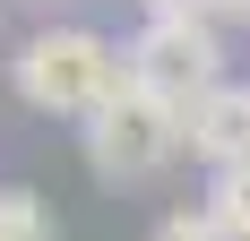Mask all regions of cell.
Listing matches in <instances>:
<instances>
[{
    "label": "cell",
    "mask_w": 250,
    "mask_h": 241,
    "mask_svg": "<svg viewBox=\"0 0 250 241\" xmlns=\"http://www.w3.org/2000/svg\"><path fill=\"white\" fill-rule=\"evenodd\" d=\"M207 224L225 241H250V164L242 172H207Z\"/></svg>",
    "instance_id": "cell-5"
},
{
    "label": "cell",
    "mask_w": 250,
    "mask_h": 241,
    "mask_svg": "<svg viewBox=\"0 0 250 241\" xmlns=\"http://www.w3.org/2000/svg\"><path fill=\"white\" fill-rule=\"evenodd\" d=\"M121 69L138 78L147 95H164V103L190 112L207 86H225V43H216V26H207V18H147L138 35H129Z\"/></svg>",
    "instance_id": "cell-3"
},
{
    "label": "cell",
    "mask_w": 250,
    "mask_h": 241,
    "mask_svg": "<svg viewBox=\"0 0 250 241\" xmlns=\"http://www.w3.org/2000/svg\"><path fill=\"white\" fill-rule=\"evenodd\" d=\"M43 9H52V0H43Z\"/></svg>",
    "instance_id": "cell-10"
},
{
    "label": "cell",
    "mask_w": 250,
    "mask_h": 241,
    "mask_svg": "<svg viewBox=\"0 0 250 241\" xmlns=\"http://www.w3.org/2000/svg\"><path fill=\"white\" fill-rule=\"evenodd\" d=\"M216 18H250V0H225V9H216Z\"/></svg>",
    "instance_id": "cell-9"
},
{
    "label": "cell",
    "mask_w": 250,
    "mask_h": 241,
    "mask_svg": "<svg viewBox=\"0 0 250 241\" xmlns=\"http://www.w3.org/2000/svg\"><path fill=\"white\" fill-rule=\"evenodd\" d=\"M216 9L225 0H147V18H207V26H216Z\"/></svg>",
    "instance_id": "cell-8"
},
{
    "label": "cell",
    "mask_w": 250,
    "mask_h": 241,
    "mask_svg": "<svg viewBox=\"0 0 250 241\" xmlns=\"http://www.w3.org/2000/svg\"><path fill=\"white\" fill-rule=\"evenodd\" d=\"M0 241H52V207L26 190V181L0 190Z\"/></svg>",
    "instance_id": "cell-6"
},
{
    "label": "cell",
    "mask_w": 250,
    "mask_h": 241,
    "mask_svg": "<svg viewBox=\"0 0 250 241\" xmlns=\"http://www.w3.org/2000/svg\"><path fill=\"white\" fill-rule=\"evenodd\" d=\"M147 241H225V233L207 224V207H173V216H155Z\"/></svg>",
    "instance_id": "cell-7"
},
{
    "label": "cell",
    "mask_w": 250,
    "mask_h": 241,
    "mask_svg": "<svg viewBox=\"0 0 250 241\" xmlns=\"http://www.w3.org/2000/svg\"><path fill=\"white\" fill-rule=\"evenodd\" d=\"M190 155L207 172H242L250 164V86L242 78H225V86H207L190 103Z\"/></svg>",
    "instance_id": "cell-4"
},
{
    "label": "cell",
    "mask_w": 250,
    "mask_h": 241,
    "mask_svg": "<svg viewBox=\"0 0 250 241\" xmlns=\"http://www.w3.org/2000/svg\"><path fill=\"white\" fill-rule=\"evenodd\" d=\"M9 86L52 120H95V103L121 86V52L95 26H35L9 60Z\"/></svg>",
    "instance_id": "cell-1"
},
{
    "label": "cell",
    "mask_w": 250,
    "mask_h": 241,
    "mask_svg": "<svg viewBox=\"0 0 250 241\" xmlns=\"http://www.w3.org/2000/svg\"><path fill=\"white\" fill-rule=\"evenodd\" d=\"M78 146H86V164L104 172V181H147V172H164L190 146V112L164 95H147L138 78L121 69V86L95 103V120H78Z\"/></svg>",
    "instance_id": "cell-2"
}]
</instances>
